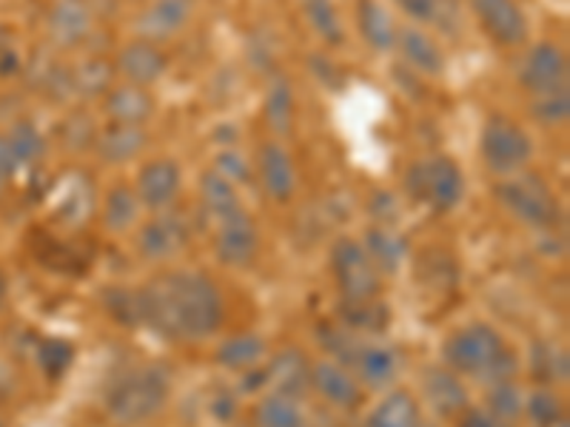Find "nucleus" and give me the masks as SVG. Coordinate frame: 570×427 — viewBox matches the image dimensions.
<instances>
[{
    "mask_svg": "<svg viewBox=\"0 0 570 427\" xmlns=\"http://www.w3.org/2000/svg\"><path fill=\"white\" fill-rule=\"evenodd\" d=\"M140 325L166 339H208L223 325V297L206 274L175 271L137 291Z\"/></svg>",
    "mask_w": 570,
    "mask_h": 427,
    "instance_id": "nucleus-1",
    "label": "nucleus"
},
{
    "mask_svg": "<svg viewBox=\"0 0 570 427\" xmlns=\"http://www.w3.org/2000/svg\"><path fill=\"white\" fill-rule=\"evenodd\" d=\"M171 394L169 376L160 368H142L124 376L106 396V408L120 425H142L157 416Z\"/></svg>",
    "mask_w": 570,
    "mask_h": 427,
    "instance_id": "nucleus-2",
    "label": "nucleus"
},
{
    "mask_svg": "<svg viewBox=\"0 0 570 427\" xmlns=\"http://www.w3.org/2000/svg\"><path fill=\"white\" fill-rule=\"evenodd\" d=\"M405 188L414 200L425 202L431 211L448 214L462 200L465 177L451 157L436 155L411 166L409 175H405Z\"/></svg>",
    "mask_w": 570,
    "mask_h": 427,
    "instance_id": "nucleus-3",
    "label": "nucleus"
},
{
    "mask_svg": "<svg viewBox=\"0 0 570 427\" xmlns=\"http://www.w3.org/2000/svg\"><path fill=\"white\" fill-rule=\"evenodd\" d=\"M497 197L517 220L533 228H553L562 220V208L542 177L511 175V180L497 186Z\"/></svg>",
    "mask_w": 570,
    "mask_h": 427,
    "instance_id": "nucleus-4",
    "label": "nucleus"
},
{
    "mask_svg": "<svg viewBox=\"0 0 570 427\" xmlns=\"http://www.w3.org/2000/svg\"><path fill=\"white\" fill-rule=\"evenodd\" d=\"M482 160L493 175H519L533 157V140L517 120L491 117L482 129Z\"/></svg>",
    "mask_w": 570,
    "mask_h": 427,
    "instance_id": "nucleus-5",
    "label": "nucleus"
},
{
    "mask_svg": "<svg viewBox=\"0 0 570 427\" xmlns=\"http://www.w3.org/2000/svg\"><path fill=\"white\" fill-rule=\"evenodd\" d=\"M505 348L508 345L491 325H468V328L451 334V339L445 342V363L460 374L485 379L491 365Z\"/></svg>",
    "mask_w": 570,
    "mask_h": 427,
    "instance_id": "nucleus-6",
    "label": "nucleus"
},
{
    "mask_svg": "<svg viewBox=\"0 0 570 427\" xmlns=\"http://www.w3.org/2000/svg\"><path fill=\"white\" fill-rule=\"evenodd\" d=\"M331 268L340 282L345 302H363V299H374L380 291V277L371 262L368 251L360 242L340 237L331 248Z\"/></svg>",
    "mask_w": 570,
    "mask_h": 427,
    "instance_id": "nucleus-7",
    "label": "nucleus"
},
{
    "mask_svg": "<svg viewBox=\"0 0 570 427\" xmlns=\"http://www.w3.org/2000/svg\"><path fill=\"white\" fill-rule=\"evenodd\" d=\"M519 83L531 95L568 89V54L557 43H539L519 63Z\"/></svg>",
    "mask_w": 570,
    "mask_h": 427,
    "instance_id": "nucleus-8",
    "label": "nucleus"
},
{
    "mask_svg": "<svg viewBox=\"0 0 570 427\" xmlns=\"http://www.w3.org/2000/svg\"><path fill=\"white\" fill-rule=\"evenodd\" d=\"M471 9L493 43L517 49L528 40V18L517 0H471Z\"/></svg>",
    "mask_w": 570,
    "mask_h": 427,
    "instance_id": "nucleus-9",
    "label": "nucleus"
},
{
    "mask_svg": "<svg viewBox=\"0 0 570 427\" xmlns=\"http://www.w3.org/2000/svg\"><path fill=\"white\" fill-rule=\"evenodd\" d=\"M214 248H217V257L226 266H252L259 251V234L252 217L246 211H240L228 217V220L217 222V242H214Z\"/></svg>",
    "mask_w": 570,
    "mask_h": 427,
    "instance_id": "nucleus-10",
    "label": "nucleus"
},
{
    "mask_svg": "<svg viewBox=\"0 0 570 427\" xmlns=\"http://www.w3.org/2000/svg\"><path fill=\"white\" fill-rule=\"evenodd\" d=\"M191 12H195V0H155L137 18V32L149 43H160L180 34V29L191 20Z\"/></svg>",
    "mask_w": 570,
    "mask_h": 427,
    "instance_id": "nucleus-11",
    "label": "nucleus"
},
{
    "mask_svg": "<svg viewBox=\"0 0 570 427\" xmlns=\"http://www.w3.org/2000/svg\"><path fill=\"white\" fill-rule=\"evenodd\" d=\"M188 237H191V231H188V222L183 217L163 214L142 228L137 248L146 259H169L188 246Z\"/></svg>",
    "mask_w": 570,
    "mask_h": 427,
    "instance_id": "nucleus-12",
    "label": "nucleus"
},
{
    "mask_svg": "<svg viewBox=\"0 0 570 427\" xmlns=\"http://www.w3.org/2000/svg\"><path fill=\"white\" fill-rule=\"evenodd\" d=\"M180 166L169 157H160V160H151L137 177V200L149 208H166L180 195Z\"/></svg>",
    "mask_w": 570,
    "mask_h": 427,
    "instance_id": "nucleus-13",
    "label": "nucleus"
},
{
    "mask_svg": "<svg viewBox=\"0 0 570 427\" xmlns=\"http://www.w3.org/2000/svg\"><path fill=\"white\" fill-rule=\"evenodd\" d=\"M169 60L166 54L157 49V43H149V40H131L120 49L117 54V66L115 69L120 71L126 78V83L131 86H151L163 78V71H166Z\"/></svg>",
    "mask_w": 570,
    "mask_h": 427,
    "instance_id": "nucleus-14",
    "label": "nucleus"
},
{
    "mask_svg": "<svg viewBox=\"0 0 570 427\" xmlns=\"http://www.w3.org/2000/svg\"><path fill=\"white\" fill-rule=\"evenodd\" d=\"M259 180H263L266 195L277 202H288L297 191L294 160L279 142H266L259 149Z\"/></svg>",
    "mask_w": 570,
    "mask_h": 427,
    "instance_id": "nucleus-15",
    "label": "nucleus"
},
{
    "mask_svg": "<svg viewBox=\"0 0 570 427\" xmlns=\"http://www.w3.org/2000/svg\"><path fill=\"white\" fill-rule=\"evenodd\" d=\"M49 38L58 46L83 43L91 32V7L86 0H55V7L49 9Z\"/></svg>",
    "mask_w": 570,
    "mask_h": 427,
    "instance_id": "nucleus-16",
    "label": "nucleus"
},
{
    "mask_svg": "<svg viewBox=\"0 0 570 427\" xmlns=\"http://www.w3.org/2000/svg\"><path fill=\"white\" fill-rule=\"evenodd\" d=\"M149 146V135L142 131V126H129V123H111L109 129H104L95 140V149L104 162L111 166H124L131 162L135 157L142 155V149Z\"/></svg>",
    "mask_w": 570,
    "mask_h": 427,
    "instance_id": "nucleus-17",
    "label": "nucleus"
},
{
    "mask_svg": "<svg viewBox=\"0 0 570 427\" xmlns=\"http://www.w3.org/2000/svg\"><path fill=\"white\" fill-rule=\"evenodd\" d=\"M394 49H400V54L414 66L420 75H428V78H440L445 71V54L436 46V40L428 32L414 27H405L396 32Z\"/></svg>",
    "mask_w": 570,
    "mask_h": 427,
    "instance_id": "nucleus-18",
    "label": "nucleus"
},
{
    "mask_svg": "<svg viewBox=\"0 0 570 427\" xmlns=\"http://www.w3.org/2000/svg\"><path fill=\"white\" fill-rule=\"evenodd\" d=\"M106 115L111 117V123H149V117L155 115V98L146 91V86H117L106 95Z\"/></svg>",
    "mask_w": 570,
    "mask_h": 427,
    "instance_id": "nucleus-19",
    "label": "nucleus"
},
{
    "mask_svg": "<svg viewBox=\"0 0 570 427\" xmlns=\"http://www.w3.org/2000/svg\"><path fill=\"white\" fill-rule=\"evenodd\" d=\"M351 368L360 374L368 388H385L396 379V370H400V356L391 348H383V345H363L356 363Z\"/></svg>",
    "mask_w": 570,
    "mask_h": 427,
    "instance_id": "nucleus-20",
    "label": "nucleus"
},
{
    "mask_svg": "<svg viewBox=\"0 0 570 427\" xmlns=\"http://www.w3.org/2000/svg\"><path fill=\"white\" fill-rule=\"evenodd\" d=\"M356 20H360V32H363L365 43L376 52H389L396 43V29L391 14L385 12V7L380 0H360V9H356Z\"/></svg>",
    "mask_w": 570,
    "mask_h": 427,
    "instance_id": "nucleus-21",
    "label": "nucleus"
},
{
    "mask_svg": "<svg viewBox=\"0 0 570 427\" xmlns=\"http://www.w3.org/2000/svg\"><path fill=\"white\" fill-rule=\"evenodd\" d=\"M312 383L337 408H354L356 401H360V388H356L354 376L345 368H340V365H317L312 374Z\"/></svg>",
    "mask_w": 570,
    "mask_h": 427,
    "instance_id": "nucleus-22",
    "label": "nucleus"
},
{
    "mask_svg": "<svg viewBox=\"0 0 570 427\" xmlns=\"http://www.w3.org/2000/svg\"><path fill=\"white\" fill-rule=\"evenodd\" d=\"M425 394L428 401L436 408V414L442 416H456L468 408L465 388L451 370H428Z\"/></svg>",
    "mask_w": 570,
    "mask_h": 427,
    "instance_id": "nucleus-23",
    "label": "nucleus"
},
{
    "mask_svg": "<svg viewBox=\"0 0 570 427\" xmlns=\"http://www.w3.org/2000/svg\"><path fill=\"white\" fill-rule=\"evenodd\" d=\"M200 197H203V206H206L208 217L214 220H228L234 214H240V197L234 191V182H228L226 177L217 175V171H206L200 177Z\"/></svg>",
    "mask_w": 570,
    "mask_h": 427,
    "instance_id": "nucleus-24",
    "label": "nucleus"
},
{
    "mask_svg": "<svg viewBox=\"0 0 570 427\" xmlns=\"http://www.w3.org/2000/svg\"><path fill=\"white\" fill-rule=\"evenodd\" d=\"M420 425V405L409 390H396L385 396L374 410H371L365 427H416Z\"/></svg>",
    "mask_w": 570,
    "mask_h": 427,
    "instance_id": "nucleus-25",
    "label": "nucleus"
},
{
    "mask_svg": "<svg viewBox=\"0 0 570 427\" xmlns=\"http://www.w3.org/2000/svg\"><path fill=\"white\" fill-rule=\"evenodd\" d=\"M268 383H277V394L297 399V396L308 388V383H312L305 356L297 354V350H285V354H279L272 363V368H268Z\"/></svg>",
    "mask_w": 570,
    "mask_h": 427,
    "instance_id": "nucleus-26",
    "label": "nucleus"
},
{
    "mask_svg": "<svg viewBox=\"0 0 570 427\" xmlns=\"http://www.w3.org/2000/svg\"><path fill=\"white\" fill-rule=\"evenodd\" d=\"M115 66L104 58H89L69 71L71 95H83V98H100L109 95L115 83Z\"/></svg>",
    "mask_w": 570,
    "mask_h": 427,
    "instance_id": "nucleus-27",
    "label": "nucleus"
},
{
    "mask_svg": "<svg viewBox=\"0 0 570 427\" xmlns=\"http://www.w3.org/2000/svg\"><path fill=\"white\" fill-rule=\"evenodd\" d=\"M3 140H7L9 151H12L14 162H18V169H23V166H32V162L43 160L46 137L40 135L38 126L29 123V120H18V123H14L12 129L3 135Z\"/></svg>",
    "mask_w": 570,
    "mask_h": 427,
    "instance_id": "nucleus-28",
    "label": "nucleus"
},
{
    "mask_svg": "<svg viewBox=\"0 0 570 427\" xmlns=\"http://www.w3.org/2000/svg\"><path fill=\"white\" fill-rule=\"evenodd\" d=\"M254 419L257 427H305V414L299 410L297 399L283 394H272L259 401Z\"/></svg>",
    "mask_w": 570,
    "mask_h": 427,
    "instance_id": "nucleus-29",
    "label": "nucleus"
},
{
    "mask_svg": "<svg viewBox=\"0 0 570 427\" xmlns=\"http://www.w3.org/2000/svg\"><path fill=\"white\" fill-rule=\"evenodd\" d=\"M365 251H368L374 268H383L385 274H394L400 271L402 259L409 254V246H405V240L396 237V234L374 228V231H368V248H365Z\"/></svg>",
    "mask_w": 570,
    "mask_h": 427,
    "instance_id": "nucleus-30",
    "label": "nucleus"
},
{
    "mask_svg": "<svg viewBox=\"0 0 570 427\" xmlns=\"http://www.w3.org/2000/svg\"><path fill=\"white\" fill-rule=\"evenodd\" d=\"M266 354V342L254 334H243V337H234L228 342L220 345L217 350V363L226 365L232 370H246L252 365H257Z\"/></svg>",
    "mask_w": 570,
    "mask_h": 427,
    "instance_id": "nucleus-31",
    "label": "nucleus"
},
{
    "mask_svg": "<svg viewBox=\"0 0 570 427\" xmlns=\"http://www.w3.org/2000/svg\"><path fill=\"white\" fill-rule=\"evenodd\" d=\"M137 211H140L137 191H131L126 186L111 188L104 206V220L111 231H126L137 220Z\"/></svg>",
    "mask_w": 570,
    "mask_h": 427,
    "instance_id": "nucleus-32",
    "label": "nucleus"
},
{
    "mask_svg": "<svg viewBox=\"0 0 570 427\" xmlns=\"http://www.w3.org/2000/svg\"><path fill=\"white\" fill-rule=\"evenodd\" d=\"M531 115L539 126H564L570 117V95L568 89L557 91H544V95H533Z\"/></svg>",
    "mask_w": 570,
    "mask_h": 427,
    "instance_id": "nucleus-33",
    "label": "nucleus"
},
{
    "mask_svg": "<svg viewBox=\"0 0 570 427\" xmlns=\"http://www.w3.org/2000/svg\"><path fill=\"white\" fill-rule=\"evenodd\" d=\"M305 14H308L320 38L328 40V43H343V23H340L334 0H305Z\"/></svg>",
    "mask_w": 570,
    "mask_h": 427,
    "instance_id": "nucleus-34",
    "label": "nucleus"
},
{
    "mask_svg": "<svg viewBox=\"0 0 570 427\" xmlns=\"http://www.w3.org/2000/svg\"><path fill=\"white\" fill-rule=\"evenodd\" d=\"M343 319L345 328L351 330H380L389 322V311H385V305L374 302V299H363V302H345Z\"/></svg>",
    "mask_w": 570,
    "mask_h": 427,
    "instance_id": "nucleus-35",
    "label": "nucleus"
},
{
    "mask_svg": "<svg viewBox=\"0 0 570 427\" xmlns=\"http://www.w3.org/2000/svg\"><path fill=\"white\" fill-rule=\"evenodd\" d=\"M75 363V348L66 339H43L38 345V365L49 379H60Z\"/></svg>",
    "mask_w": 570,
    "mask_h": 427,
    "instance_id": "nucleus-36",
    "label": "nucleus"
},
{
    "mask_svg": "<svg viewBox=\"0 0 570 427\" xmlns=\"http://www.w3.org/2000/svg\"><path fill=\"white\" fill-rule=\"evenodd\" d=\"M266 117H268V123H272L274 131L292 129L294 100H292V89H288V83H285V80H277V83L268 89Z\"/></svg>",
    "mask_w": 570,
    "mask_h": 427,
    "instance_id": "nucleus-37",
    "label": "nucleus"
},
{
    "mask_svg": "<svg viewBox=\"0 0 570 427\" xmlns=\"http://www.w3.org/2000/svg\"><path fill=\"white\" fill-rule=\"evenodd\" d=\"M320 339H323L325 348L331 350V356H337L345 368H351V365L356 363V356H360V350H363L365 345L354 337V330L351 328H323L320 330Z\"/></svg>",
    "mask_w": 570,
    "mask_h": 427,
    "instance_id": "nucleus-38",
    "label": "nucleus"
},
{
    "mask_svg": "<svg viewBox=\"0 0 570 427\" xmlns=\"http://www.w3.org/2000/svg\"><path fill=\"white\" fill-rule=\"evenodd\" d=\"M488 408H491L493 419L511 421L517 419L519 410H522V399H519V390L511 383L493 385V394L488 399Z\"/></svg>",
    "mask_w": 570,
    "mask_h": 427,
    "instance_id": "nucleus-39",
    "label": "nucleus"
},
{
    "mask_svg": "<svg viewBox=\"0 0 570 427\" xmlns=\"http://www.w3.org/2000/svg\"><path fill=\"white\" fill-rule=\"evenodd\" d=\"M95 140H98V129H95V123H91L89 117L75 115L66 120V126H63L66 149H71V151L89 149V146H95Z\"/></svg>",
    "mask_w": 570,
    "mask_h": 427,
    "instance_id": "nucleus-40",
    "label": "nucleus"
},
{
    "mask_svg": "<svg viewBox=\"0 0 570 427\" xmlns=\"http://www.w3.org/2000/svg\"><path fill=\"white\" fill-rule=\"evenodd\" d=\"M106 311L124 325H140L137 291H106Z\"/></svg>",
    "mask_w": 570,
    "mask_h": 427,
    "instance_id": "nucleus-41",
    "label": "nucleus"
},
{
    "mask_svg": "<svg viewBox=\"0 0 570 427\" xmlns=\"http://www.w3.org/2000/svg\"><path fill=\"white\" fill-rule=\"evenodd\" d=\"M528 414H531V419L537 421V425H559L562 421V405H559V399L553 394H533L531 401H528Z\"/></svg>",
    "mask_w": 570,
    "mask_h": 427,
    "instance_id": "nucleus-42",
    "label": "nucleus"
},
{
    "mask_svg": "<svg viewBox=\"0 0 570 427\" xmlns=\"http://www.w3.org/2000/svg\"><path fill=\"white\" fill-rule=\"evenodd\" d=\"M214 171L226 177L228 182H237V180L246 182L248 177H252L246 157H240L237 151H223V155H217V160H214Z\"/></svg>",
    "mask_w": 570,
    "mask_h": 427,
    "instance_id": "nucleus-43",
    "label": "nucleus"
},
{
    "mask_svg": "<svg viewBox=\"0 0 570 427\" xmlns=\"http://www.w3.org/2000/svg\"><path fill=\"white\" fill-rule=\"evenodd\" d=\"M533 359H539V365L533 363V368L542 376H551V379L568 376V356L562 350H533Z\"/></svg>",
    "mask_w": 570,
    "mask_h": 427,
    "instance_id": "nucleus-44",
    "label": "nucleus"
},
{
    "mask_svg": "<svg viewBox=\"0 0 570 427\" xmlns=\"http://www.w3.org/2000/svg\"><path fill=\"white\" fill-rule=\"evenodd\" d=\"M394 3L402 12L409 14V18L420 20V23H431V20L436 18V9H440L436 0H394Z\"/></svg>",
    "mask_w": 570,
    "mask_h": 427,
    "instance_id": "nucleus-45",
    "label": "nucleus"
},
{
    "mask_svg": "<svg viewBox=\"0 0 570 427\" xmlns=\"http://www.w3.org/2000/svg\"><path fill=\"white\" fill-rule=\"evenodd\" d=\"M14 175H18V162H14L7 140H3V135H0V197L7 195V188L9 182L14 180Z\"/></svg>",
    "mask_w": 570,
    "mask_h": 427,
    "instance_id": "nucleus-46",
    "label": "nucleus"
},
{
    "mask_svg": "<svg viewBox=\"0 0 570 427\" xmlns=\"http://www.w3.org/2000/svg\"><path fill=\"white\" fill-rule=\"evenodd\" d=\"M18 69H20V54L14 52L12 43L0 46V78H12Z\"/></svg>",
    "mask_w": 570,
    "mask_h": 427,
    "instance_id": "nucleus-47",
    "label": "nucleus"
},
{
    "mask_svg": "<svg viewBox=\"0 0 570 427\" xmlns=\"http://www.w3.org/2000/svg\"><path fill=\"white\" fill-rule=\"evenodd\" d=\"M234 410H237V401H234V396H228V394L217 396V401H214V416H217V419L232 421Z\"/></svg>",
    "mask_w": 570,
    "mask_h": 427,
    "instance_id": "nucleus-48",
    "label": "nucleus"
},
{
    "mask_svg": "<svg viewBox=\"0 0 570 427\" xmlns=\"http://www.w3.org/2000/svg\"><path fill=\"white\" fill-rule=\"evenodd\" d=\"M462 427H497L493 425V416L491 414H480V410H473L462 419Z\"/></svg>",
    "mask_w": 570,
    "mask_h": 427,
    "instance_id": "nucleus-49",
    "label": "nucleus"
},
{
    "mask_svg": "<svg viewBox=\"0 0 570 427\" xmlns=\"http://www.w3.org/2000/svg\"><path fill=\"white\" fill-rule=\"evenodd\" d=\"M266 383H268V370H252V374H246V379H243V388L259 390Z\"/></svg>",
    "mask_w": 570,
    "mask_h": 427,
    "instance_id": "nucleus-50",
    "label": "nucleus"
},
{
    "mask_svg": "<svg viewBox=\"0 0 570 427\" xmlns=\"http://www.w3.org/2000/svg\"><path fill=\"white\" fill-rule=\"evenodd\" d=\"M9 297V285H7V277L0 274V308H3V302H7Z\"/></svg>",
    "mask_w": 570,
    "mask_h": 427,
    "instance_id": "nucleus-51",
    "label": "nucleus"
},
{
    "mask_svg": "<svg viewBox=\"0 0 570 427\" xmlns=\"http://www.w3.org/2000/svg\"><path fill=\"white\" fill-rule=\"evenodd\" d=\"M0 427H7V425H3V419H0Z\"/></svg>",
    "mask_w": 570,
    "mask_h": 427,
    "instance_id": "nucleus-52",
    "label": "nucleus"
},
{
    "mask_svg": "<svg viewBox=\"0 0 570 427\" xmlns=\"http://www.w3.org/2000/svg\"><path fill=\"white\" fill-rule=\"evenodd\" d=\"M562 427H568V421H562Z\"/></svg>",
    "mask_w": 570,
    "mask_h": 427,
    "instance_id": "nucleus-53",
    "label": "nucleus"
},
{
    "mask_svg": "<svg viewBox=\"0 0 570 427\" xmlns=\"http://www.w3.org/2000/svg\"><path fill=\"white\" fill-rule=\"evenodd\" d=\"M416 427H428V425H416Z\"/></svg>",
    "mask_w": 570,
    "mask_h": 427,
    "instance_id": "nucleus-54",
    "label": "nucleus"
}]
</instances>
